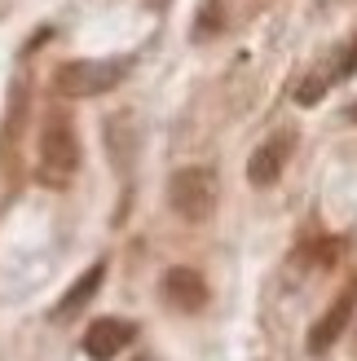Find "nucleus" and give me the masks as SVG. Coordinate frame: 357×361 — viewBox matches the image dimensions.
Masks as SVG:
<instances>
[{
	"label": "nucleus",
	"mask_w": 357,
	"mask_h": 361,
	"mask_svg": "<svg viewBox=\"0 0 357 361\" xmlns=\"http://www.w3.org/2000/svg\"><path fill=\"white\" fill-rule=\"evenodd\" d=\"M35 172L44 185L62 190L71 185V176L80 172V137L71 128L66 115H49L40 128V154H35Z\"/></svg>",
	"instance_id": "nucleus-1"
},
{
	"label": "nucleus",
	"mask_w": 357,
	"mask_h": 361,
	"mask_svg": "<svg viewBox=\"0 0 357 361\" xmlns=\"http://www.w3.org/2000/svg\"><path fill=\"white\" fill-rule=\"evenodd\" d=\"M128 75V58H75L53 71V88L62 97H102Z\"/></svg>",
	"instance_id": "nucleus-2"
},
{
	"label": "nucleus",
	"mask_w": 357,
	"mask_h": 361,
	"mask_svg": "<svg viewBox=\"0 0 357 361\" xmlns=\"http://www.w3.org/2000/svg\"><path fill=\"white\" fill-rule=\"evenodd\" d=\"M221 203V185L212 168H181L168 180V207L181 221H207Z\"/></svg>",
	"instance_id": "nucleus-3"
},
{
	"label": "nucleus",
	"mask_w": 357,
	"mask_h": 361,
	"mask_svg": "<svg viewBox=\"0 0 357 361\" xmlns=\"http://www.w3.org/2000/svg\"><path fill=\"white\" fill-rule=\"evenodd\" d=\"M291 146H296V133H287V128L274 133L270 141H260L256 154L247 159V180H252L256 190L282 180V168H287V159H291Z\"/></svg>",
	"instance_id": "nucleus-4"
},
{
	"label": "nucleus",
	"mask_w": 357,
	"mask_h": 361,
	"mask_svg": "<svg viewBox=\"0 0 357 361\" xmlns=\"http://www.w3.org/2000/svg\"><path fill=\"white\" fill-rule=\"evenodd\" d=\"M133 339H137L133 322H123V317H97V322H88V331H84V353L93 357V361H111V357H119L123 348H128Z\"/></svg>",
	"instance_id": "nucleus-5"
},
{
	"label": "nucleus",
	"mask_w": 357,
	"mask_h": 361,
	"mask_svg": "<svg viewBox=\"0 0 357 361\" xmlns=\"http://www.w3.org/2000/svg\"><path fill=\"white\" fill-rule=\"evenodd\" d=\"M164 300L172 304L176 313H199L203 304H207V282L199 269H186V264H176L164 274Z\"/></svg>",
	"instance_id": "nucleus-6"
},
{
	"label": "nucleus",
	"mask_w": 357,
	"mask_h": 361,
	"mask_svg": "<svg viewBox=\"0 0 357 361\" xmlns=\"http://www.w3.org/2000/svg\"><path fill=\"white\" fill-rule=\"evenodd\" d=\"M353 304H357V286H349V291H344L340 300H335V304H331V309H327L322 317H317V326L309 331V353H313V357H322V353L335 344V339L344 335L349 317H353Z\"/></svg>",
	"instance_id": "nucleus-7"
},
{
	"label": "nucleus",
	"mask_w": 357,
	"mask_h": 361,
	"mask_svg": "<svg viewBox=\"0 0 357 361\" xmlns=\"http://www.w3.org/2000/svg\"><path fill=\"white\" fill-rule=\"evenodd\" d=\"M102 278H106V260H97L93 269H84V274L75 278V282H71V291L58 300V309H53V317H58V322H66V317H75L80 309H84V304L88 300H93L97 295V286H102Z\"/></svg>",
	"instance_id": "nucleus-8"
},
{
	"label": "nucleus",
	"mask_w": 357,
	"mask_h": 361,
	"mask_svg": "<svg viewBox=\"0 0 357 361\" xmlns=\"http://www.w3.org/2000/svg\"><path fill=\"white\" fill-rule=\"evenodd\" d=\"M349 75H357V40H353L349 49H344V58L335 62V71H331L327 80H349Z\"/></svg>",
	"instance_id": "nucleus-9"
},
{
	"label": "nucleus",
	"mask_w": 357,
	"mask_h": 361,
	"mask_svg": "<svg viewBox=\"0 0 357 361\" xmlns=\"http://www.w3.org/2000/svg\"><path fill=\"white\" fill-rule=\"evenodd\" d=\"M349 119H353V123H357V102H353V106H349Z\"/></svg>",
	"instance_id": "nucleus-10"
}]
</instances>
